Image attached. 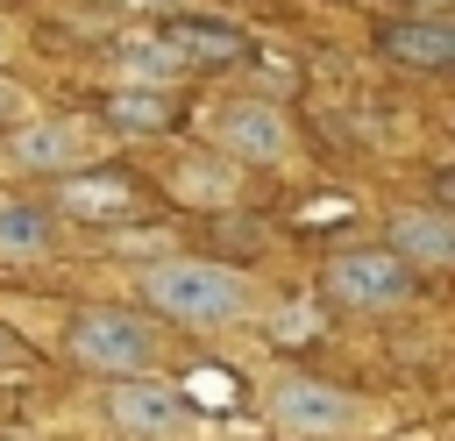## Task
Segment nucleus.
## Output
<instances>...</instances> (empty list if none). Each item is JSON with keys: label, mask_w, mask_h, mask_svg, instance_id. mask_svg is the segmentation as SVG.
<instances>
[{"label": "nucleus", "mask_w": 455, "mask_h": 441, "mask_svg": "<svg viewBox=\"0 0 455 441\" xmlns=\"http://www.w3.org/2000/svg\"><path fill=\"white\" fill-rule=\"evenodd\" d=\"M142 299L164 320H185V327H228V320L256 313V285L228 263H149Z\"/></svg>", "instance_id": "1"}, {"label": "nucleus", "mask_w": 455, "mask_h": 441, "mask_svg": "<svg viewBox=\"0 0 455 441\" xmlns=\"http://www.w3.org/2000/svg\"><path fill=\"white\" fill-rule=\"evenodd\" d=\"M71 356L100 377H142L164 349H156V327L135 320V313H114V306H92L71 320Z\"/></svg>", "instance_id": "2"}, {"label": "nucleus", "mask_w": 455, "mask_h": 441, "mask_svg": "<svg viewBox=\"0 0 455 441\" xmlns=\"http://www.w3.org/2000/svg\"><path fill=\"white\" fill-rule=\"evenodd\" d=\"M107 420H114V434H128V441H192V434H199V405H192L185 391L142 384V377H121V384L107 391Z\"/></svg>", "instance_id": "3"}, {"label": "nucleus", "mask_w": 455, "mask_h": 441, "mask_svg": "<svg viewBox=\"0 0 455 441\" xmlns=\"http://www.w3.org/2000/svg\"><path fill=\"white\" fill-rule=\"evenodd\" d=\"M270 427L277 434H291V441H320V434H348L355 420H363V405L348 398V391H334V384H313V377H284L277 391H270Z\"/></svg>", "instance_id": "4"}, {"label": "nucleus", "mask_w": 455, "mask_h": 441, "mask_svg": "<svg viewBox=\"0 0 455 441\" xmlns=\"http://www.w3.org/2000/svg\"><path fill=\"white\" fill-rule=\"evenodd\" d=\"M327 292L341 306H398L412 292V270L391 249H348V256L327 263Z\"/></svg>", "instance_id": "5"}, {"label": "nucleus", "mask_w": 455, "mask_h": 441, "mask_svg": "<svg viewBox=\"0 0 455 441\" xmlns=\"http://www.w3.org/2000/svg\"><path fill=\"white\" fill-rule=\"evenodd\" d=\"M213 135H220V149L242 156V164H277V156L291 149V121H284L270 100H228V107L213 114Z\"/></svg>", "instance_id": "6"}, {"label": "nucleus", "mask_w": 455, "mask_h": 441, "mask_svg": "<svg viewBox=\"0 0 455 441\" xmlns=\"http://www.w3.org/2000/svg\"><path fill=\"white\" fill-rule=\"evenodd\" d=\"M92 149H100V135L78 128V121H28V128L14 135V164H28V171H71V164H85Z\"/></svg>", "instance_id": "7"}, {"label": "nucleus", "mask_w": 455, "mask_h": 441, "mask_svg": "<svg viewBox=\"0 0 455 441\" xmlns=\"http://www.w3.org/2000/svg\"><path fill=\"white\" fill-rule=\"evenodd\" d=\"M57 206L78 213V220H114V213L135 206V178H128V171H64Z\"/></svg>", "instance_id": "8"}, {"label": "nucleus", "mask_w": 455, "mask_h": 441, "mask_svg": "<svg viewBox=\"0 0 455 441\" xmlns=\"http://www.w3.org/2000/svg\"><path fill=\"white\" fill-rule=\"evenodd\" d=\"M156 43L178 64H235L242 57V28H228V21H164Z\"/></svg>", "instance_id": "9"}, {"label": "nucleus", "mask_w": 455, "mask_h": 441, "mask_svg": "<svg viewBox=\"0 0 455 441\" xmlns=\"http://www.w3.org/2000/svg\"><path fill=\"white\" fill-rule=\"evenodd\" d=\"M391 256H398V263H405V256H419V263H448V256H455V228H448L441 213L405 206V213H391Z\"/></svg>", "instance_id": "10"}, {"label": "nucleus", "mask_w": 455, "mask_h": 441, "mask_svg": "<svg viewBox=\"0 0 455 441\" xmlns=\"http://www.w3.org/2000/svg\"><path fill=\"white\" fill-rule=\"evenodd\" d=\"M384 50H391L398 64H427V71H441V64L455 57V28H448V21H398V28L384 36Z\"/></svg>", "instance_id": "11"}, {"label": "nucleus", "mask_w": 455, "mask_h": 441, "mask_svg": "<svg viewBox=\"0 0 455 441\" xmlns=\"http://www.w3.org/2000/svg\"><path fill=\"white\" fill-rule=\"evenodd\" d=\"M50 242H57V228H50L43 206H14V199H0V256H43Z\"/></svg>", "instance_id": "12"}, {"label": "nucleus", "mask_w": 455, "mask_h": 441, "mask_svg": "<svg viewBox=\"0 0 455 441\" xmlns=\"http://www.w3.org/2000/svg\"><path fill=\"white\" fill-rule=\"evenodd\" d=\"M171 121V100L164 92H135V85H121L114 100H107V128L114 135H156Z\"/></svg>", "instance_id": "13"}, {"label": "nucleus", "mask_w": 455, "mask_h": 441, "mask_svg": "<svg viewBox=\"0 0 455 441\" xmlns=\"http://www.w3.org/2000/svg\"><path fill=\"white\" fill-rule=\"evenodd\" d=\"M114 71H121V78H135V92H156V85H164V78H178L185 64H178L164 43H121V50H114Z\"/></svg>", "instance_id": "14"}, {"label": "nucleus", "mask_w": 455, "mask_h": 441, "mask_svg": "<svg viewBox=\"0 0 455 441\" xmlns=\"http://www.w3.org/2000/svg\"><path fill=\"white\" fill-rule=\"evenodd\" d=\"M178 185H185V199H206V206H213V199H228V192H235V185H228V178H213V171H185V178H178Z\"/></svg>", "instance_id": "15"}, {"label": "nucleus", "mask_w": 455, "mask_h": 441, "mask_svg": "<svg viewBox=\"0 0 455 441\" xmlns=\"http://www.w3.org/2000/svg\"><path fill=\"white\" fill-rule=\"evenodd\" d=\"M21 363H28V349H21V341L0 327V370H21Z\"/></svg>", "instance_id": "16"}, {"label": "nucleus", "mask_w": 455, "mask_h": 441, "mask_svg": "<svg viewBox=\"0 0 455 441\" xmlns=\"http://www.w3.org/2000/svg\"><path fill=\"white\" fill-rule=\"evenodd\" d=\"M14 107H21V100H14V85L0 78V114H14Z\"/></svg>", "instance_id": "17"}, {"label": "nucleus", "mask_w": 455, "mask_h": 441, "mask_svg": "<svg viewBox=\"0 0 455 441\" xmlns=\"http://www.w3.org/2000/svg\"><path fill=\"white\" fill-rule=\"evenodd\" d=\"M121 7H171V0H121Z\"/></svg>", "instance_id": "18"}]
</instances>
